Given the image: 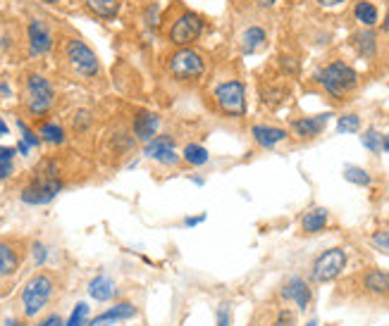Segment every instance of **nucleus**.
Here are the masks:
<instances>
[{
	"mask_svg": "<svg viewBox=\"0 0 389 326\" xmlns=\"http://www.w3.org/2000/svg\"><path fill=\"white\" fill-rule=\"evenodd\" d=\"M382 31H389V13L385 15V20H382Z\"/></svg>",
	"mask_w": 389,
	"mask_h": 326,
	"instance_id": "43",
	"label": "nucleus"
},
{
	"mask_svg": "<svg viewBox=\"0 0 389 326\" xmlns=\"http://www.w3.org/2000/svg\"><path fill=\"white\" fill-rule=\"evenodd\" d=\"M201 34H203L201 17L196 13H184L172 22L170 31H167V38H170V43L179 45V48H189L194 40H199Z\"/></svg>",
	"mask_w": 389,
	"mask_h": 326,
	"instance_id": "9",
	"label": "nucleus"
},
{
	"mask_svg": "<svg viewBox=\"0 0 389 326\" xmlns=\"http://www.w3.org/2000/svg\"><path fill=\"white\" fill-rule=\"evenodd\" d=\"M34 258H36V265L41 267L48 258V253H45V246H41V243H34Z\"/></svg>",
	"mask_w": 389,
	"mask_h": 326,
	"instance_id": "37",
	"label": "nucleus"
},
{
	"mask_svg": "<svg viewBox=\"0 0 389 326\" xmlns=\"http://www.w3.org/2000/svg\"><path fill=\"white\" fill-rule=\"evenodd\" d=\"M361 288L373 298H387L389 295V272L385 269H365L361 274Z\"/></svg>",
	"mask_w": 389,
	"mask_h": 326,
	"instance_id": "16",
	"label": "nucleus"
},
{
	"mask_svg": "<svg viewBox=\"0 0 389 326\" xmlns=\"http://www.w3.org/2000/svg\"><path fill=\"white\" fill-rule=\"evenodd\" d=\"M344 179L349 184H356V186H370V181H373L370 174L365 172L363 167H353V165L344 167Z\"/></svg>",
	"mask_w": 389,
	"mask_h": 326,
	"instance_id": "28",
	"label": "nucleus"
},
{
	"mask_svg": "<svg viewBox=\"0 0 389 326\" xmlns=\"http://www.w3.org/2000/svg\"><path fill=\"white\" fill-rule=\"evenodd\" d=\"M272 326H296V314L294 310H289V307H282L280 312H277L275 322H272Z\"/></svg>",
	"mask_w": 389,
	"mask_h": 326,
	"instance_id": "33",
	"label": "nucleus"
},
{
	"mask_svg": "<svg viewBox=\"0 0 389 326\" xmlns=\"http://www.w3.org/2000/svg\"><path fill=\"white\" fill-rule=\"evenodd\" d=\"M330 117H332V114H330V112H323V114H313V117L294 119V121H292V131H294V136L304 138V141H309V138L320 136L323 129H325V126H327Z\"/></svg>",
	"mask_w": 389,
	"mask_h": 326,
	"instance_id": "14",
	"label": "nucleus"
},
{
	"mask_svg": "<svg viewBox=\"0 0 389 326\" xmlns=\"http://www.w3.org/2000/svg\"><path fill=\"white\" fill-rule=\"evenodd\" d=\"M265 40H268V34H265V29H260V27H248L246 31L241 34L239 48H241L243 55H253V52H258L260 48H263Z\"/></svg>",
	"mask_w": 389,
	"mask_h": 326,
	"instance_id": "21",
	"label": "nucleus"
},
{
	"mask_svg": "<svg viewBox=\"0 0 389 326\" xmlns=\"http://www.w3.org/2000/svg\"><path fill=\"white\" fill-rule=\"evenodd\" d=\"M62 179L57 177L55 170H48L38 177H34L24 188H22V202L27 205H48L50 200H55L57 193L62 191Z\"/></svg>",
	"mask_w": 389,
	"mask_h": 326,
	"instance_id": "4",
	"label": "nucleus"
},
{
	"mask_svg": "<svg viewBox=\"0 0 389 326\" xmlns=\"http://www.w3.org/2000/svg\"><path fill=\"white\" fill-rule=\"evenodd\" d=\"M206 57L194 48H179L167 60V72L177 81H199L206 74Z\"/></svg>",
	"mask_w": 389,
	"mask_h": 326,
	"instance_id": "5",
	"label": "nucleus"
},
{
	"mask_svg": "<svg viewBox=\"0 0 389 326\" xmlns=\"http://www.w3.org/2000/svg\"><path fill=\"white\" fill-rule=\"evenodd\" d=\"M346 262H349V255H346L344 248H327L325 253L318 255L311 265V281L313 283H330L334 281L337 276L344 274Z\"/></svg>",
	"mask_w": 389,
	"mask_h": 326,
	"instance_id": "6",
	"label": "nucleus"
},
{
	"mask_svg": "<svg viewBox=\"0 0 389 326\" xmlns=\"http://www.w3.org/2000/svg\"><path fill=\"white\" fill-rule=\"evenodd\" d=\"M382 138L385 136L377 129H365L361 136V143L370 150V153H382Z\"/></svg>",
	"mask_w": 389,
	"mask_h": 326,
	"instance_id": "31",
	"label": "nucleus"
},
{
	"mask_svg": "<svg viewBox=\"0 0 389 326\" xmlns=\"http://www.w3.org/2000/svg\"><path fill=\"white\" fill-rule=\"evenodd\" d=\"M306 326H318V319H311V322L306 324Z\"/></svg>",
	"mask_w": 389,
	"mask_h": 326,
	"instance_id": "46",
	"label": "nucleus"
},
{
	"mask_svg": "<svg viewBox=\"0 0 389 326\" xmlns=\"http://www.w3.org/2000/svg\"><path fill=\"white\" fill-rule=\"evenodd\" d=\"M22 265V253L17 250L15 243L10 241H0V276H13L17 274Z\"/></svg>",
	"mask_w": 389,
	"mask_h": 326,
	"instance_id": "17",
	"label": "nucleus"
},
{
	"mask_svg": "<svg viewBox=\"0 0 389 326\" xmlns=\"http://www.w3.org/2000/svg\"><path fill=\"white\" fill-rule=\"evenodd\" d=\"M253 3H258L260 8H272V5H277L280 0H253Z\"/></svg>",
	"mask_w": 389,
	"mask_h": 326,
	"instance_id": "41",
	"label": "nucleus"
},
{
	"mask_svg": "<svg viewBox=\"0 0 389 326\" xmlns=\"http://www.w3.org/2000/svg\"><path fill=\"white\" fill-rule=\"evenodd\" d=\"M55 288H57V281L50 272H36L34 276H29L24 288H22V293H20L22 314H24L27 319L38 317V314L48 307V302L53 300Z\"/></svg>",
	"mask_w": 389,
	"mask_h": 326,
	"instance_id": "1",
	"label": "nucleus"
},
{
	"mask_svg": "<svg viewBox=\"0 0 389 326\" xmlns=\"http://www.w3.org/2000/svg\"><path fill=\"white\" fill-rule=\"evenodd\" d=\"M158 126H160V117L155 112H150V110H139L134 121H132L134 138H136V141H143V143H148L150 138H155Z\"/></svg>",
	"mask_w": 389,
	"mask_h": 326,
	"instance_id": "15",
	"label": "nucleus"
},
{
	"mask_svg": "<svg viewBox=\"0 0 389 326\" xmlns=\"http://www.w3.org/2000/svg\"><path fill=\"white\" fill-rule=\"evenodd\" d=\"M89 312L91 310L86 302H77L72 314H69V319L65 322V326H86V322H89Z\"/></svg>",
	"mask_w": 389,
	"mask_h": 326,
	"instance_id": "30",
	"label": "nucleus"
},
{
	"mask_svg": "<svg viewBox=\"0 0 389 326\" xmlns=\"http://www.w3.org/2000/svg\"><path fill=\"white\" fill-rule=\"evenodd\" d=\"M43 3H50V5H55V3H57V0H43Z\"/></svg>",
	"mask_w": 389,
	"mask_h": 326,
	"instance_id": "47",
	"label": "nucleus"
},
{
	"mask_svg": "<svg viewBox=\"0 0 389 326\" xmlns=\"http://www.w3.org/2000/svg\"><path fill=\"white\" fill-rule=\"evenodd\" d=\"M143 155L150 157V160L160 162V165H167V167H175L179 160H182V155H177L175 150V138L170 136V133H162V136H155L150 138L146 143V148H143Z\"/></svg>",
	"mask_w": 389,
	"mask_h": 326,
	"instance_id": "10",
	"label": "nucleus"
},
{
	"mask_svg": "<svg viewBox=\"0 0 389 326\" xmlns=\"http://www.w3.org/2000/svg\"><path fill=\"white\" fill-rule=\"evenodd\" d=\"M330 222V212L325 207H313L309 209V212L301 217V231L304 234H320V231H325V226H327Z\"/></svg>",
	"mask_w": 389,
	"mask_h": 326,
	"instance_id": "20",
	"label": "nucleus"
},
{
	"mask_svg": "<svg viewBox=\"0 0 389 326\" xmlns=\"http://www.w3.org/2000/svg\"><path fill=\"white\" fill-rule=\"evenodd\" d=\"M353 15H356V20L361 22L365 29L375 27L377 22H380V15H377V8L373 3H368V0H361V3H356V8H353Z\"/></svg>",
	"mask_w": 389,
	"mask_h": 326,
	"instance_id": "24",
	"label": "nucleus"
},
{
	"mask_svg": "<svg viewBox=\"0 0 389 326\" xmlns=\"http://www.w3.org/2000/svg\"><path fill=\"white\" fill-rule=\"evenodd\" d=\"M24 105L34 117H43L55 105V89L43 74H29L24 84Z\"/></svg>",
	"mask_w": 389,
	"mask_h": 326,
	"instance_id": "3",
	"label": "nucleus"
},
{
	"mask_svg": "<svg viewBox=\"0 0 389 326\" xmlns=\"http://www.w3.org/2000/svg\"><path fill=\"white\" fill-rule=\"evenodd\" d=\"M38 136H41V141H45V143L60 145V143H65L67 133H65V129H62L60 124H53V121H43V124L38 126Z\"/></svg>",
	"mask_w": 389,
	"mask_h": 326,
	"instance_id": "26",
	"label": "nucleus"
},
{
	"mask_svg": "<svg viewBox=\"0 0 389 326\" xmlns=\"http://www.w3.org/2000/svg\"><path fill=\"white\" fill-rule=\"evenodd\" d=\"M65 57H67V65L72 67V72L81 79H94V77H98V72H101L96 52L79 38L67 40Z\"/></svg>",
	"mask_w": 389,
	"mask_h": 326,
	"instance_id": "8",
	"label": "nucleus"
},
{
	"mask_svg": "<svg viewBox=\"0 0 389 326\" xmlns=\"http://www.w3.org/2000/svg\"><path fill=\"white\" fill-rule=\"evenodd\" d=\"M358 129H361V117L358 114H341L339 119H337V131L339 133H356Z\"/></svg>",
	"mask_w": 389,
	"mask_h": 326,
	"instance_id": "29",
	"label": "nucleus"
},
{
	"mask_svg": "<svg viewBox=\"0 0 389 326\" xmlns=\"http://www.w3.org/2000/svg\"><path fill=\"white\" fill-rule=\"evenodd\" d=\"M382 150H385V153H389V136L382 138Z\"/></svg>",
	"mask_w": 389,
	"mask_h": 326,
	"instance_id": "44",
	"label": "nucleus"
},
{
	"mask_svg": "<svg viewBox=\"0 0 389 326\" xmlns=\"http://www.w3.org/2000/svg\"><path fill=\"white\" fill-rule=\"evenodd\" d=\"M0 136H8V124L3 119H0Z\"/></svg>",
	"mask_w": 389,
	"mask_h": 326,
	"instance_id": "42",
	"label": "nucleus"
},
{
	"mask_svg": "<svg viewBox=\"0 0 389 326\" xmlns=\"http://www.w3.org/2000/svg\"><path fill=\"white\" fill-rule=\"evenodd\" d=\"M17 126H20V131H22V141L24 143H29L31 145V148H36V145L41 143V138H38V133H34L31 129H29V126L24 124V121H17Z\"/></svg>",
	"mask_w": 389,
	"mask_h": 326,
	"instance_id": "34",
	"label": "nucleus"
},
{
	"mask_svg": "<svg viewBox=\"0 0 389 326\" xmlns=\"http://www.w3.org/2000/svg\"><path fill=\"white\" fill-rule=\"evenodd\" d=\"M15 155H17V148L0 145V179L13 177V172H15Z\"/></svg>",
	"mask_w": 389,
	"mask_h": 326,
	"instance_id": "27",
	"label": "nucleus"
},
{
	"mask_svg": "<svg viewBox=\"0 0 389 326\" xmlns=\"http://www.w3.org/2000/svg\"><path fill=\"white\" fill-rule=\"evenodd\" d=\"M139 314V307L134 302H118V305L108 307L106 312L96 314L91 322H86V326H113L120 322H127V319H134Z\"/></svg>",
	"mask_w": 389,
	"mask_h": 326,
	"instance_id": "13",
	"label": "nucleus"
},
{
	"mask_svg": "<svg viewBox=\"0 0 389 326\" xmlns=\"http://www.w3.org/2000/svg\"><path fill=\"white\" fill-rule=\"evenodd\" d=\"M34 326H65V322L60 319V314H48L43 322H38V324H34Z\"/></svg>",
	"mask_w": 389,
	"mask_h": 326,
	"instance_id": "36",
	"label": "nucleus"
},
{
	"mask_svg": "<svg viewBox=\"0 0 389 326\" xmlns=\"http://www.w3.org/2000/svg\"><path fill=\"white\" fill-rule=\"evenodd\" d=\"M251 136L260 148H275L277 143L287 141V131L280 129V126H268V124H255L251 129Z\"/></svg>",
	"mask_w": 389,
	"mask_h": 326,
	"instance_id": "18",
	"label": "nucleus"
},
{
	"mask_svg": "<svg viewBox=\"0 0 389 326\" xmlns=\"http://www.w3.org/2000/svg\"><path fill=\"white\" fill-rule=\"evenodd\" d=\"M318 81H320V86L330 93V96L341 101V98L349 96V93L358 86V72L351 65H346V62L337 60V62H330L327 67L318 72Z\"/></svg>",
	"mask_w": 389,
	"mask_h": 326,
	"instance_id": "2",
	"label": "nucleus"
},
{
	"mask_svg": "<svg viewBox=\"0 0 389 326\" xmlns=\"http://www.w3.org/2000/svg\"><path fill=\"white\" fill-rule=\"evenodd\" d=\"M5 324H8V326H22L20 322H17V319H8V322H5Z\"/></svg>",
	"mask_w": 389,
	"mask_h": 326,
	"instance_id": "45",
	"label": "nucleus"
},
{
	"mask_svg": "<svg viewBox=\"0 0 389 326\" xmlns=\"http://www.w3.org/2000/svg\"><path fill=\"white\" fill-rule=\"evenodd\" d=\"M213 98L218 103L220 112L227 114V117H243L246 114V86L236 79L222 81V84L215 86Z\"/></svg>",
	"mask_w": 389,
	"mask_h": 326,
	"instance_id": "7",
	"label": "nucleus"
},
{
	"mask_svg": "<svg viewBox=\"0 0 389 326\" xmlns=\"http://www.w3.org/2000/svg\"><path fill=\"white\" fill-rule=\"evenodd\" d=\"M373 243L377 248L389 250V231H375L373 234Z\"/></svg>",
	"mask_w": 389,
	"mask_h": 326,
	"instance_id": "35",
	"label": "nucleus"
},
{
	"mask_svg": "<svg viewBox=\"0 0 389 326\" xmlns=\"http://www.w3.org/2000/svg\"><path fill=\"white\" fill-rule=\"evenodd\" d=\"M17 150H20L22 155H29V150H31V145L24 143V141H20V143H17Z\"/></svg>",
	"mask_w": 389,
	"mask_h": 326,
	"instance_id": "40",
	"label": "nucleus"
},
{
	"mask_svg": "<svg viewBox=\"0 0 389 326\" xmlns=\"http://www.w3.org/2000/svg\"><path fill=\"white\" fill-rule=\"evenodd\" d=\"M89 295L98 302H108L118 295V283L106 274H98L89 281Z\"/></svg>",
	"mask_w": 389,
	"mask_h": 326,
	"instance_id": "19",
	"label": "nucleus"
},
{
	"mask_svg": "<svg viewBox=\"0 0 389 326\" xmlns=\"http://www.w3.org/2000/svg\"><path fill=\"white\" fill-rule=\"evenodd\" d=\"M206 222V212H201V214H196V217H187L184 219V226H189V229H194V226H199Z\"/></svg>",
	"mask_w": 389,
	"mask_h": 326,
	"instance_id": "38",
	"label": "nucleus"
},
{
	"mask_svg": "<svg viewBox=\"0 0 389 326\" xmlns=\"http://www.w3.org/2000/svg\"><path fill=\"white\" fill-rule=\"evenodd\" d=\"M280 293H282V300L294 302L299 310H309V305L313 300V290L309 286V281H306V279H301V276L287 279Z\"/></svg>",
	"mask_w": 389,
	"mask_h": 326,
	"instance_id": "11",
	"label": "nucleus"
},
{
	"mask_svg": "<svg viewBox=\"0 0 389 326\" xmlns=\"http://www.w3.org/2000/svg\"><path fill=\"white\" fill-rule=\"evenodd\" d=\"M353 48H356L358 55L365 57V60L375 57V52H377V36H375V31H370V29H363V31H358L356 36H353Z\"/></svg>",
	"mask_w": 389,
	"mask_h": 326,
	"instance_id": "22",
	"label": "nucleus"
},
{
	"mask_svg": "<svg viewBox=\"0 0 389 326\" xmlns=\"http://www.w3.org/2000/svg\"><path fill=\"white\" fill-rule=\"evenodd\" d=\"M27 38H29V52L31 55H45L53 48V34L45 27V22L31 20L27 27Z\"/></svg>",
	"mask_w": 389,
	"mask_h": 326,
	"instance_id": "12",
	"label": "nucleus"
},
{
	"mask_svg": "<svg viewBox=\"0 0 389 326\" xmlns=\"http://www.w3.org/2000/svg\"><path fill=\"white\" fill-rule=\"evenodd\" d=\"M215 326H232V307L229 302H220L215 312Z\"/></svg>",
	"mask_w": 389,
	"mask_h": 326,
	"instance_id": "32",
	"label": "nucleus"
},
{
	"mask_svg": "<svg viewBox=\"0 0 389 326\" xmlns=\"http://www.w3.org/2000/svg\"><path fill=\"white\" fill-rule=\"evenodd\" d=\"M86 8L101 20H115L120 13V0H86Z\"/></svg>",
	"mask_w": 389,
	"mask_h": 326,
	"instance_id": "23",
	"label": "nucleus"
},
{
	"mask_svg": "<svg viewBox=\"0 0 389 326\" xmlns=\"http://www.w3.org/2000/svg\"><path fill=\"white\" fill-rule=\"evenodd\" d=\"M318 3H320L323 8H334V5H341L344 0H318Z\"/></svg>",
	"mask_w": 389,
	"mask_h": 326,
	"instance_id": "39",
	"label": "nucleus"
},
{
	"mask_svg": "<svg viewBox=\"0 0 389 326\" xmlns=\"http://www.w3.org/2000/svg\"><path fill=\"white\" fill-rule=\"evenodd\" d=\"M182 157H184V162H187V165H191V167H203L208 160H211L208 150L203 148L201 143H187V145H184Z\"/></svg>",
	"mask_w": 389,
	"mask_h": 326,
	"instance_id": "25",
	"label": "nucleus"
}]
</instances>
